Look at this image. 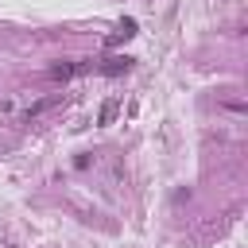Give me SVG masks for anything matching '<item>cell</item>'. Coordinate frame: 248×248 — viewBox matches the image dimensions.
Returning <instances> with one entry per match:
<instances>
[{
  "mask_svg": "<svg viewBox=\"0 0 248 248\" xmlns=\"http://www.w3.org/2000/svg\"><path fill=\"white\" fill-rule=\"evenodd\" d=\"M81 74H97V62L93 58H70V62H58L46 70L50 81H70V78H81Z\"/></svg>",
  "mask_w": 248,
  "mask_h": 248,
  "instance_id": "cell-1",
  "label": "cell"
},
{
  "mask_svg": "<svg viewBox=\"0 0 248 248\" xmlns=\"http://www.w3.org/2000/svg\"><path fill=\"white\" fill-rule=\"evenodd\" d=\"M54 105H62V93H50V97H43V101H31L23 112H19V124H31V120H39L43 112H50Z\"/></svg>",
  "mask_w": 248,
  "mask_h": 248,
  "instance_id": "cell-2",
  "label": "cell"
},
{
  "mask_svg": "<svg viewBox=\"0 0 248 248\" xmlns=\"http://www.w3.org/2000/svg\"><path fill=\"white\" fill-rule=\"evenodd\" d=\"M132 70V58L128 54H116V58H105V62H97V74H128Z\"/></svg>",
  "mask_w": 248,
  "mask_h": 248,
  "instance_id": "cell-3",
  "label": "cell"
},
{
  "mask_svg": "<svg viewBox=\"0 0 248 248\" xmlns=\"http://www.w3.org/2000/svg\"><path fill=\"white\" fill-rule=\"evenodd\" d=\"M132 35H136V19H124V23H120V31L108 39V46H112V43H120V39H132Z\"/></svg>",
  "mask_w": 248,
  "mask_h": 248,
  "instance_id": "cell-4",
  "label": "cell"
},
{
  "mask_svg": "<svg viewBox=\"0 0 248 248\" xmlns=\"http://www.w3.org/2000/svg\"><path fill=\"white\" fill-rule=\"evenodd\" d=\"M116 116V101H105V108H101V124H108Z\"/></svg>",
  "mask_w": 248,
  "mask_h": 248,
  "instance_id": "cell-5",
  "label": "cell"
}]
</instances>
